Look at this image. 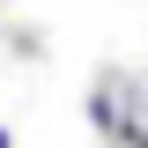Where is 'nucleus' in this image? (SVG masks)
<instances>
[{
  "mask_svg": "<svg viewBox=\"0 0 148 148\" xmlns=\"http://www.w3.org/2000/svg\"><path fill=\"white\" fill-rule=\"evenodd\" d=\"M0 148H15V133H8V126H0Z\"/></svg>",
  "mask_w": 148,
  "mask_h": 148,
  "instance_id": "obj_2",
  "label": "nucleus"
},
{
  "mask_svg": "<svg viewBox=\"0 0 148 148\" xmlns=\"http://www.w3.org/2000/svg\"><path fill=\"white\" fill-rule=\"evenodd\" d=\"M89 126L119 148H148V74H104L89 89Z\"/></svg>",
  "mask_w": 148,
  "mask_h": 148,
  "instance_id": "obj_1",
  "label": "nucleus"
}]
</instances>
